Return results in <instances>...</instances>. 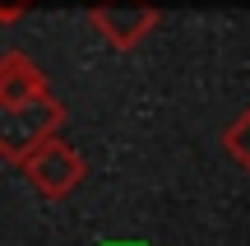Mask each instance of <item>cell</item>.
Instances as JSON below:
<instances>
[{
	"label": "cell",
	"instance_id": "1",
	"mask_svg": "<svg viewBox=\"0 0 250 246\" xmlns=\"http://www.w3.org/2000/svg\"><path fill=\"white\" fill-rule=\"evenodd\" d=\"M61 126V102L56 98H37L23 107H0V149L9 163H23L33 149H42L46 139H56Z\"/></svg>",
	"mask_w": 250,
	"mask_h": 246
},
{
	"label": "cell",
	"instance_id": "2",
	"mask_svg": "<svg viewBox=\"0 0 250 246\" xmlns=\"http://www.w3.org/2000/svg\"><path fill=\"white\" fill-rule=\"evenodd\" d=\"M19 167H23V177L46 195V200H61V195H70L74 186L83 181V172H88V163H83V158L74 154L65 139H46V144L33 149V154H28Z\"/></svg>",
	"mask_w": 250,
	"mask_h": 246
},
{
	"label": "cell",
	"instance_id": "3",
	"mask_svg": "<svg viewBox=\"0 0 250 246\" xmlns=\"http://www.w3.org/2000/svg\"><path fill=\"white\" fill-rule=\"evenodd\" d=\"M153 23H158V9L144 0H107L93 9V28L111 46H134L144 33H153Z\"/></svg>",
	"mask_w": 250,
	"mask_h": 246
},
{
	"label": "cell",
	"instance_id": "4",
	"mask_svg": "<svg viewBox=\"0 0 250 246\" xmlns=\"http://www.w3.org/2000/svg\"><path fill=\"white\" fill-rule=\"evenodd\" d=\"M37 98H51L42 70L28 65L19 51H9L5 65H0V107H23V102H37Z\"/></svg>",
	"mask_w": 250,
	"mask_h": 246
},
{
	"label": "cell",
	"instance_id": "5",
	"mask_svg": "<svg viewBox=\"0 0 250 246\" xmlns=\"http://www.w3.org/2000/svg\"><path fill=\"white\" fill-rule=\"evenodd\" d=\"M223 149H227V158H232V163H241L246 172H250V107H246L241 116L232 121V126H227Z\"/></svg>",
	"mask_w": 250,
	"mask_h": 246
}]
</instances>
